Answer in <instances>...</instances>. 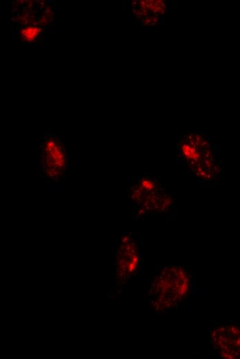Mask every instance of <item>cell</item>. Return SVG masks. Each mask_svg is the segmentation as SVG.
<instances>
[{
  "label": "cell",
  "mask_w": 240,
  "mask_h": 359,
  "mask_svg": "<svg viewBox=\"0 0 240 359\" xmlns=\"http://www.w3.org/2000/svg\"><path fill=\"white\" fill-rule=\"evenodd\" d=\"M40 149V166L43 175L53 182H59L68 168L63 142L57 135H47L41 144Z\"/></svg>",
  "instance_id": "cell-1"
},
{
  "label": "cell",
  "mask_w": 240,
  "mask_h": 359,
  "mask_svg": "<svg viewBox=\"0 0 240 359\" xmlns=\"http://www.w3.org/2000/svg\"><path fill=\"white\" fill-rule=\"evenodd\" d=\"M157 296L163 308H170L179 302L188 291L187 274L179 267H170L162 273L158 283Z\"/></svg>",
  "instance_id": "cell-2"
},
{
  "label": "cell",
  "mask_w": 240,
  "mask_h": 359,
  "mask_svg": "<svg viewBox=\"0 0 240 359\" xmlns=\"http://www.w3.org/2000/svg\"><path fill=\"white\" fill-rule=\"evenodd\" d=\"M41 33V28L35 26H30L21 32V37L26 41L32 42Z\"/></svg>",
  "instance_id": "cell-3"
}]
</instances>
